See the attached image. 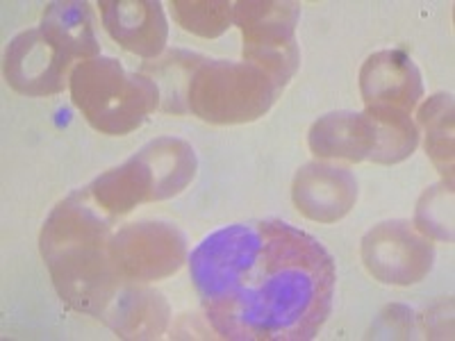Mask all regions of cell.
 Listing matches in <instances>:
<instances>
[{
	"label": "cell",
	"mask_w": 455,
	"mask_h": 341,
	"mask_svg": "<svg viewBox=\"0 0 455 341\" xmlns=\"http://www.w3.org/2000/svg\"><path fill=\"white\" fill-rule=\"evenodd\" d=\"M419 123L426 130V153L453 186V96L435 93L419 107Z\"/></svg>",
	"instance_id": "cell-15"
},
{
	"label": "cell",
	"mask_w": 455,
	"mask_h": 341,
	"mask_svg": "<svg viewBox=\"0 0 455 341\" xmlns=\"http://www.w3.org/2000/svg\"><path fill=\"white\" fill-rule=\"evenodd\" d=\"M68 87L73 105L103 135H128L162 105L160 89L146 73H128L112 57L80 62L71 71Z\"/></svg>",
	"instance_id": "cell-4"
},
{
	"label": "cell",
	"mask_w": 455,
	"mask_h": 341,
	"mask_svg": "<svg viewBox=\"0 0 455 341\" xmlns=\"http://www.w3.org/2000/svg\"><path fill=\"white\" fill-rule=\"evenodd\" d=\"M360 91L367 107L412 114L424 96V83L412 57L403 51H380L367 57L360 71Z\"/></svg>",
	"instance_id": "cell-12"
},
{
	"label": "cell",
	"mask_w": 455,
	"mask_h": 341,
	"mask_svg": "<svg viewBox=\"0 0 455 341\" xmlns=\"http://www.w3.org/2000/svg\"><path fill=\"white\" fill-rule=\"evenodd\" d=\"M283 87L251 62L201 57L189 80L187 107L207 123H251L274 107Z\"/></svg>",
	"instance_id": "cell-6"
},
{
	"label": "cell",
	"mask_w": 455,
	"mask_h": 341,
	"mask_svg": "<svg viewBox=\"0 0 455 341\" xmlns=\"http://www.w3.org/2000/svg\"><path fill=\"white\" fill-rule=\"evenodd\" d=\"M299 3L278 0H239L233 23L242 28L243 62L258 64L271 78L287 87L300 64L294 30L299 23Z\"/></svg>",
	"instance_id": "cell-7"
},
{
	"label": "cell",
	"mask_w": 455,
	"mask_h": 341,
	"mask_svg": "<svg viewBox=\"0 0 455 341\" xmlns=\"http://www.w3.org/2000/svg\"><path fill=\"white\" fill-rule=\"evenodd\" d=\"M103 26L114 42L135 55H162L169 36L164 7L157 0H103L99 3Z\"/></svg>",
	"instance_id": "cell-13"
},
{
	"label": "cell",
	"mask_w": 455,
	"mask_h": 341,
	"mask_svg": "<svg viewBox=\"0 0 455 341\" xmlns=\"http://www.w3.org/2000/svg\"><path fill=\"white\" fill-rule=\"evenodd\" d=\"M42 28L62 48H67L73 59H93L99 57L100 46L93 30V12L89 3L80 0H57L48 3L44 10Z\"/></svg>",
	"instance_id": "cell-14"
},
{
	"label": "cell",
	"mask_w": 455,
	"mask_h": 341,
	"mask_svg": "<svg viewBox=\"0 0 455 341\" xmlns=\"http://www.w3.org/2000/svg\"><path fill=\"white\" fill-rule=\"evenodd\" d=\"M112 221L89 189L73 192L44 223V262L68 307L96 316L124 339H153L164 330L169 307L160 294L116 274L108 249Z\"/></svg>",
	"instance_id": "cell-2"
},
{
	"label": "cell",
	"mask_w": 455,
	"mask_h": 341,
	"mask_svg": "<svg viewBox=\"0 0 455 341\" xmlns=\"http://www.w3.org/2000/svg\"><path fill=\"white\" fill-rule=\"evenodd\" d=\"M307 144L323 160L398 164L419 146V128L401 109L332 112L312 125Z\"/></svg>",
	"instance_id": "cell-5"
},
{
	"label": "cell",
	"mask_w": 455,
	"mask_h": 341,
	"mask_svg": "<svg viewBox=\"0 0 455 341\" xmlns=\"http://www.w3.org/2000/svg\"><path fill=\"white\" fill-rule=\"evenodd\" d=\"M373 339H410L412 337V312L403 305H392L373 323Z\"/></svg>",
	"instance_id": "cell-19"
},
{
	"label": "cell",
	"mask_w": 455,
	"mask_h": 341,
	"mask_svg": "<svg viewBox=\"0 0 455 341\" xmlns=\"http://www.w3.org/2000/svg\"><path fill=\"white\" fill-rule=\"evenodd\" d=\"M201 62V55L187 51H171L164 59L156 62V67H144L141 73H150L148 78L157 84L162 96V112L187 114V91H189V80Z\"/></svg>",
	"instance_id": "cell-16"
},
{
	"label": "cell",
	"mask_w": 455,
	"mask_h": 341,
	"mask_svg": "<svg viewBox=\"0 0 455 341\" xmlns=\"http://www.w3.org/2000/svg\"><path fill=\"white\" fill-rule=\"evenodd\" d=\"M291 198L303 217L316 223H335L355 205L357 180L344 166L310 162L296 173Z\"/></svg>",
	"instance_id": "cell-11"
},
{
	"label": "cell",
	"mask_w": 455,
	"mask_h": 341,
	"mask_svg": "<svg viewBox=\"0 0 455 341\" xmlns=\"http://www.w3.org/2000/svg\"><path fill=\"white\" fill-rule=\"evenodd\" d=\"M414 226L424 237L453 242V186L442 182L424 192L417 202Z\"/></svg>",
	"instance_id": "cell-18"
},
{
	"label": "cell",
	"mask_w": 455,
	"mask_h": 341,
	"mask_svg": "<svg viewBox=\"0 0 455 341\" xmlns=\"http://www.w3.org/2000/svg\"><path fill=\"white\" fill-rule=\"evenodd\" d=\"M363 262L378 282L410 287L430 274L435 246L408 221H385L364 234Z\"/></svg>",
	"instance_id": "cell-9"
},
{
	"label": "cell",
	"mask_w": 455,
	"mask_h": 341,
	"mask_svg": "<svg viewBox=\"0 0 455 341\" xmlns=\"http://www.w3.org/2000/svg\"><path fill=\"white\" fill-rule=\"evenodd\" d=\"M109 258L125 282L144 284L176 274L187 258L185 234L171 223H130L109 237Z\"/></svg>",
	"instance_id": "cell-8"
},
{
	"label": "cell",
	"mask_w": 455,
	"mask_h": 341,
	"mask_svg": "<svg viewBox=\"0 0 455 341\" xmlns=\"http://www.w3.org/2000/svg\"><path fill=\"white\" fill-rule=\"evenodd\" d=\"M189 274L210 326L230 341H310L332 310L337 271L315 237L278 221L203 239Z\"/></svg>",
	"instance_id": "cell-1"
},
{
	"label": "cell",
	"mask_w": 455,
	"mask_h": 341,
	"mask_svg": "<svg viewBox=\"0 0 455 341\" xmlns=\"http://www.w3.org/2000/svg\"><path fill=\"white\" fill-rule=\"evenodd\" d=\"M173 19L192 35L214 39L230 28L235 3L228 0H173Z\"/></svg>",
	"instance_id": "cell-17"
},
{
	"label": "cell",
	"mask_w": 455,
	"mask_h": 341,
	"mask_svg": "<svg viewBox=\"0 0 455 341\" xmlns=\"http://www.w3.org/2000/svg\"><path fill=\"white\" fill-rule=\"evenodd\" d=\"M73 55L39 28L16 35L5 52V80L23 96H52L64 91Z\"/></svg>",
	"instance_id": "cell-10"
},
{
	"label": "cell",
	"mask_w": 455,
	"mask_h": 341,
	"mask_svg": "<svg viewBox=\"0 0 455 341\" xmlns=\"http://www.w3.org/2000/svg\"><path fill=\"white\" fill-rule=\"evenodd\" d=\"M196 153L192 144L162 137L116 169L99 176L87 186L93 202L109 217H124L141 202L166 201L185 192L196 176Z\"/></svg>",
	"instance_id": "cell-3"
}]
</instances>
